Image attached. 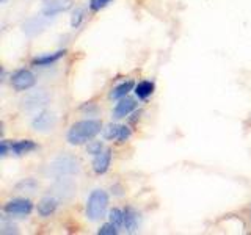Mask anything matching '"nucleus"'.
<instances>
[{"instance_id":"f257e3e1","label":"nucleus","mask_w":251,"mask_h":235,"mask_svg":"<svg viewBox=\"0 0 251 235\" xmlns=\"http://www.w3.org/2000/svg\"><path fill=\"white\" fill-rule=\"evenodd\" d=\"M102 130V124L99 119H82L77 121L69 127L66 141L71 146H82V144H88L91 140L96 138Z\"/></svg>"},{"instance_id":"f03ea898","label":"nucleus","mask_w":251,"mask_h":235,"mask_svg":"<svg viewBox=\"0 0 251 235\" xmlns=\"http://www.w3.org/2000/svg\"><path fill=\"white\" fill-rule=\"evenodd\" d=\"M108 202L110 198L105 190H100V188L93 190L88 196V199H86V207H85L86 218L90 221H99V219L105 218L108 210Z\"/></svg>"},{"instance_id":"7ed1b4c3","label":"nucleus","mask_w":251,"mask_h":235,"mask_svg":"<svg viewBox=\"0 0 251 235\" xmlns=\"http://www.w3.org/2000/svg\"><path fill=\"white\" fill-rule=\"evenodd\" d=\"M10 82H11V86L14 88V91L24 93V91H28L30 88H33L36 85V77L30 69L22 68V69L14 70L11 74Z\"/></svg>"},{"instance_id":"20e7f679","label":"nucleus","mask_w":251,"mask_h":235,"mask_svg":"<svg viewBox=\"0 0 251 235\" xmlns=\"http://www.w3.org/2000/svg\"><path fill=\"white\" fill-rule=\"evenodd\" d=\"M31 212H33V202L25 198L10 199L8 202H5V206H3V213H6L11 218L13 216H18V218L28 216Z\"/></svg>"},{"instance_id":"39448f33","label":"nucleus","mask_w":251,"mask_h":235,"mask_svg":"<svg viewBox=\"0 0 251 235\" xmlns=\"http://www.w3.org/2000/svg\"><path fill=\"white\" fill-rule=\"evenodd\" d=\"M52 169H53V174L57 177H65L69 174H75L78 171V163L74 157L65 155L52 163Z\"/></svg>"},{"instance_id":"423d86ee","label":"nucleus","mask_w":251,"mask_h":235,"mask_svg":"<svg viewBox=\"0 0 251 235\" xmlns=\"http://www.w3.org/2000/svg\"><path fill=\"white\" fill-rule=\"evenodd\" d=\"M102 133H104V138L110 140V141H116V143H126L130 135L132 130L127 127V125L123 124H108L105 129H102Z\"/></svg>"},{"instance_id":"0eeeda50","label":"nucleus","mask_w":251,"mask_h":235,"mask_svg":"<svg viewBox=\"0 0 251 235\" xmlns=\"http://www.w3.org/2000/svg\"><path fill=\"white\" fill-rule=\"evenodd\" d=\"M137 100L133 97H123L118 100V104L113 107V112H112V116L113 119H123V118L129 116L130 113H133L137 110Z\"/></svg>"},{"instance_id":"6e6552de","label":"nucleus","mask_w":251,"mask_h":235,"mask_svg":"<svg viewBox=\"0 0 251 235\" xmlns=\"http://www.w3.org/2000/svg\"><path fill=\"white\" fill-rule=\"evenodd\" d=\"M57 124V118L50 112H41L38 113L33 119H31V129H35L38 132H47L52 130Z\"/></svg>"},{"instance_id":"1a4fd4ad","label":"nucleus","mask_w":251,"mask_h":235,"mask_svg":"<svg viewBox=\"0 0 251 235\" xmlns=\"http://www.w3.org/2000/svg\"><path fill=\"white\" fill-rule=\"evenodd\" d=\"M73 5H74L73 0H46L43 13H44V16H47V18H52L55 14H60V13H65V11L71 10Z\"/></svg>"},{"instance_id":"9d476101","label":"nucleus","mask_w":251,"mask_h":235,"mask_svg":"<svg viewBox=\"0 0 251 235\" xmlns=\"http://www.w3.org/2000/svg\"><path fill=\"white\" fill-rule=\"evenodd\" d=\"M112 149L105 147L104 151H102L100 154H98L96 157L93 159V171L96 172L98 176H102L105 174V172L110 169V163H112Z\"/></svg>"},{"instance_id":"9b49d317","label":"nucleus","mask_w":251,"mask_h":235,"mask_svg":"<svg viewBox=\"0 0 251 235\" xmlns=\"http://www.w3.org/2000/svg\"><path fill=\"white\" fill-rule=\"evenodd\" d=\"M58 204L60 202H58L57 198H55V196H44V198L36 204L38 215L43 216V218L53 215L55 212H57V209H58Z\"/></svg>"},{"instance_id":"f8f14e48","label":"nucleus","mask_w":251,"mask_h":235,"mask_svg":"<svg viewBox=\"0 0 251 235\" xmlns=\"http://www.w3.org/2000/svg\"><path fill=\"white\" fill-rule=\"evenodd\" d=\"M66 55V50H57V52H52V53H44V55H38V57L33 58L31 65L36 66V68H47V66H52L53 63H57L58 60H61L63 57Z\"/></svg>"},{"instance_id":"ddd939ff","label":"nucleus","mask_w":251,"mask_h":235,"mask_svg":"<svg viewBox=\"0 0 251 235\" xmlns=\"http://www.w3.org/2000/svg\"><path fill=\"white\" fill-rule=\"evenodd\" d=\"M140 213L133 207H124V227L126 232H137L140 227Z\"/></svg>"},{"instance_id":"4468645a","label":"nucleus","mask_w":251,"mask_h":235,"mask_svg":"<svg viewBox=\"0 0 251 235\" xmlns=\"http://www.w3.org/2000/svg\"><path fill=\"white\" fill-rule=\"evenodd\" d=\"M35 149H38V144L35 143V141H31V140H19V141H14V143H11L10 151H11V154L21 157V155L33 152Z\"/></svg>"},{"instance_id":"2eb2a0df","label":"nucleus","mask_w":251,"mask_h":235,"mask_svg":"<svg viewBox=\"0 0 251 235\" xmlns=\"http://www.w3.org/2000/svg\"><path fill=\"white\" fill-rule=\"evenodd\" d=\"M47 102H49V96H47V93L36 91L33 94H28V96L24 99V107H25L27 110H31V108L43 107V105L47 104Z\"/></svg>"},{"instance_id":"dca6fc26","label":"nucleus","mask_w":251,"mask_h":235,"mask_svg":"<svg viewBox=\"0 0 251 235\" xmlns=\"http://www.w3.org/2000/svg\"><path fill=\"white\" fill-rule=\"evenodd\" d=\"M135 88V83H133L132 80H126V82H121L120 85H116L115 88H112V91H110L108 97L113 99V100H120L123 97H126L127 94Z\"/></svg>"},{"instance_id":"f3484780","label":"nucleus","mask_w":251,"mask_h":235,"mask_svg":"<svg viewBox=\"0 0 251 235\" xmlns=\"http://www.w3.org/2000/svg\"><path fill=\"white\" fill-rule=\"evenodd\" d=\"M154 90H155L154 82H151V80H141V82H138L135 85V88H133V93H135V96L140 100H145L149 96H152Z\"/></svg>"},{"instance_id":"a211bd4d","label":"nucleus","mask_w":251,"mask_h":235,"mask_svg":"<svg viewBox=\"0 0 251 235\" xmlns=\"http://www.w3.org/2000/svg\"><path fill=\"white\" fill-rule=\"evenodd\" d=\"M108 221L113 223L118 229H123L124 227V209L113 207L108 212Z\"/></svg>"},{"instance_id":"6ab92c4d","label":"nucleus","mask_w":251,"mask_h":235,"mask_svg":"<svg viewBox=\"0 0 251 235\" xmlns=\"http://www.w3.org/2000/svg\"><path fill=\"white\" fill-rule=\"evenodd\" d=\"M83 21H85V10L83 8H77V10L73 13V18H71V27L78 28L82 25Z\"/></svg>"},{"instance_id":"aec40b11","label":"nucleus","mask_w":251,"mask_h":235,"mask_svg":"<svg viewBox=\"0 0 251 235\" xmlns=\"http://www.w3.org/2000/svg\"><path fill=\"white\" fill-rule=\"evenodd\" d=\"M104 143L102 141H90L88 143V146H86V152H88L90 155H93V157H96L98 154H100L102 151H104Z\"/></svg>"},{"instance_id":"412c9836","label":"nucleus","mask_w":251,"mask_h":235,"mask_svg":"<svg viewBox=\"0 0 251 235\" xmlns=\"http://www.w3.org/2000/svg\"><path fill=\"white\" fill-rule=\"evenodd\" d=\"M0 232L2 234H18V227L13 224V221H8V215L2 218V224H0Z\"/></svg>"},{"instance_id":"4be33fe9","label":"nucleus","mask_w":251,"mask_h":235,"mask_svg":"<svg viewBox=\"0 0 251 235\" xmlns=\"http://www.w3.org/2000/svg\"><path fill=\"white\" fill-rule=\"evenodd\" d=\"M118 232H120V229L113 224V223H105V224H102L99 229H98V234L99 235H116Z\"/></svg>"},{"instance_id":"5701e85b","label":"nucleus","mask_w":251,"mask_h":235,"mask_svg":"<svg viewBox=\"0 0 251 235\" xmlns=\"http://www.w3.org/2000/svg\"><path fill=\"white\" fill-rule=\"evenodd\" d=\"M110 2H113V0H90V10L91 11H100L102 8H105Z\"/></svg>"},{"instance_id":"b1692460","label":"nucleus","mask_w":251,"mask_h":235,"mask_svg":"<svg viewBox=\"0 0 251 235\" xmlns=\"http://www.w3.org/2000/svg\"><path fill=\"white\" fill-rule=\"evenodd\" d=\"M80 110H82L83 113L88 115V116H93V115H96V113H98V105L94 104V102H86V104L82 105Z\"/></svg>"},{"instance_id":"393cba45","label":"nucleus","mask_w":251,"mask_h":235,"mask_svg":"<svg viewBox=\"0 0 251 235\" xmlns=\"http://www.w3.org/2000/svg\"><path fill=\"white\" fill-rule=\"evenodd\" d=\"M10 147H11V143H8L6 140H2V141H0V155L5 157L6 152H8V149H10Z\"/></svg>"},{"instance_id":"a878e982","label":"nucleus","mask_w":251,"mask_h":235,"mask_svg":"<svg viewBox=\"0 0 251 235\" xmlns=\"http://www.w3.org/2000/svg\"><path fill=\"white\" fill-rule=\"evenodd\" d=\"M0 2H5V0H0Z\"/></svg>"}]
</instances>
